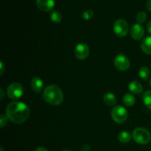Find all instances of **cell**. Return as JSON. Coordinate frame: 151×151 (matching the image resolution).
Returning <instances> with one entry per match:
<instances>
[{"instance_id": "32", "label": "cell", "mask_w": 151, "mask_h": 151, "mask_svg": "<svg viewBox=\"0 0 151 151\" xmlns=\"http://www.w3.org/2000/svg\"><path fill=\"white\" fill-rule=\"evenodd\" d=\"M150 144H151V141H150Z\"/></svg>"}, {"instance_id": "19", "label": "cell", "mask_w": 151, "mask_h": 151, "mask_svg": "<svg viewBox=\"0 0 151 151\" xmlns=\"http://www.w3.org/2000/svg\"><path fill=\"white\" fill-rule=\"evenodd\" d=\"M50 19L54 23H60L62 20V14L58 10H53L50 14Z\"/></svg>"}, {"instance_id": "27", "label": "cell", "mask_w": 151, "mask_h": 151, "mask_svg": "<svg viewBox=\"0 0 151 151\" xmlns=\"http://www.w3.org/2000/svg\"><path fill=\"white\" fill-rule=\"evenodd\" d=\"M35 151H48V150H47L46 148H44V147H38V148H37Z\"/></svg>"}, {"instance_id": "18", "label": "cell", "mask_w": 151, "mask_h": 151, "mask_svg": "<svg viewBox=\"0 0 151 151\" xmlns=\"http://www.w3.org/2000/svg\"><path fill=\"white\" fill-rule=\"evenodd\" d=\"M142 100L145 106L151 110V91H147L143 94Z\"/></svg>"}, {"instance_id": "24", "label": "cell", "mask_w": 151, "mask_h": 151, "mask_svg": "<svg viewBox=\"0 0 151 151\" xmlns=\"http://www.w3.org/2000/svg\"><path fill=\"white\" fill-rule=\"evenodd\" d=\"M146 7L147 8V10L151 11V0H147V3H146Z\"/></svg>"}, {"instance_id": "11", "label": "cell", "mask_w": 151, "mask_h": 151, "mask_svg": "<svg viewBox=\"0 0 151 151\" xmlns=\"http://www.w3.org/2000/svg\"><path fill=\"white\" fill-rule=\"evenodd\" d=\"M30 85L33 91H35V93H40L42 90L43 87H44V82L40 78L35 77L32 79Z\"/></svg>"}, {"instance_id": "25", "label": "cell", "mask_w": 151, "mask_h": 151, "mask_svg": "<svg viewBox=\"0 0 151 151\" xmlns=\"http://www.w3.org/2000/svg\"><path fill=\"white\" fill-rule=\"evenodd\" d=\"M82 151H90V147L87 145H84L82 147Z\"/></svg>"}, {"instance_id": "22", "label": "cell", "mask_w": 151, "mask_h": 151, "mask_svg": "<svg viewBox=\"0 0 151 151\" xmlns=\"http://www.w3.org/2000/svg\"><path fill=\"white\" fill-rule=\"evenodd\" d=\"M7 116H4V114L0 115V126L1 128H3L4 126H5L7 123Z\"/></svg>"}, {"instance_id": "4", "label": "cell", "mask_w": 151, "mask_h": 151, "mask_svg": "<svg viewBox=\"0 0 151 151\" xmlns=\"http://www.w3.org/2000/svg\"><path fill=\"white\" fill-rule=\"evenodd\" d=\"M112 119L116 123H122L128 119V111L122 106H116L112 109L111 112Z\"/></svg>"}, {"instance_id": "26", "label": "cell", "mask_w": 151, "mask_h": 151, "mask_svg": "<svg viewBox=\"0 0 151 151\" xmlns=\"http://www.w3.org/2000/svg\"><path fill=\"white\" fill-rule=\"evenodd\" d=\"M147 32L151 35V21L150 22H148L147 25Z\"/></svg>"}, {"instance_id": "30", "label": "cell", "mask_w": 151, "mask_h": 151, "mask_svg": "<svg viewBox=\"0 0 151 151\" xmlns=\"http://www.w3.org/2000/svg\"><path fill=\"white\" fill-rule=\"evenodd\" d=\"M150 86H151V78H150Z\"/></svg>"}, {"instance_id": "8", "label": "cell", "mask_w": 151, "mask_h": 151, "mask_svg": "<svg viewBox=\"0 0 151 151\" xmlns=\"http://www.w3.org/2000/svg\"><path fill=\"white\" fill-rule=\"evenodd\" d=\"M75 55L79 60H85L89 55V47L85 43H80L75 47Z\"/></svg>"}, {"instance_id": "21", "label": "cell", "mask_w": 151, "mask_h": 151, "mask_svg": "<svg viewBox=\"0 0 151 151\" xmlns=\"http://www.w3.org/2000/svg\"><path fill=\"white\" fill-rule=\"evenodd\" d=\"M94 16V12L91 10H86L83 13L82 18L86 21L90 20Z\"/></svg>"}, {"instance_id": "14", "label": "cell", "mask_w": 151, "mask_h": 151, "mask_svg": "<svg viewBox=\"0 0 151 151\" xmlns=\"http://www.w3.org/2000/svg\"><path fill=\"white\" fill-rule=\"evenodd\" d=\"M103 101H104V103L107 106H113L116 104V97H115V95L113 93L108 92L105 94V95L103 96Z\"/></svg>"}, {"instance_id": "2", "label": "cell", "mask_w": 151, "mask_h": 151, "mask_svg": "<svg viewBox=\"0 0 151 151\" xmlns=\"http://www.w3.org/2000/svg\"><path fill=\"white\" fill-rule=\"evenodd\" d=\"M43 97L48 104L58 106L63 103V94L59 86L56 85H50L43 91Z\"/></svg>"}, {"instance_id": "12", "label": "cell", "mask_w": 151, "mask_h": 151, "mask_svg": "<svg viewBox=\"0 0 151 151\" xmlns=\"http://www.w3.org/2000/svg\"><path fill=\"white\" fill-rule=\"evenodd\" d=\"M128 89L133 94H140L143 91V86L139 81H131L128 85Z\"/></svg>"}, {"instance_id": "9", "label": "cell", "mask_w": 151, "mask_h": 151, "mask_svg": "<svg viewBox=\"0 0 151 151\" xmlns=\"http://www.w3.org/2000/svg\"><path fill=\"white\" fill-rule=\"evenodd\" d=\"M130 33H131V37L134 40L139 41V40H141L144 37L145 29L140 24L137 23L131 27Z\"/></svg>"}, {"instance_id": "3", "label": "cell", "mask_w": 151, "mask_h": 151, "mask_svg": "<svg viewBox=\"0 0 151 151\" xmlns=\"http://www.w3.org/2000/svg\"><path fill=\"white\" fill-rule=\"evenodd\" d=\"M134 141L139 145H146L150 142V134L144 128H137L133 131Z\"/></svg>"}, {"instance_id": "7", "label": "cell", "mask_w": 151, "mask_h": 151, "mask_svg": "<svg viewBox=\"0 0 151 151\" xmlns=\"http://www.w3.org/2000/svg\"><path fill=\"white\" fill-rule=\"evenodd\" d=\"M114 66L119 71H126L128 70V68L130 67V63L129 59L128 58V57H126L125 55L122 54H119L118 55L116 56V58H114Z\"/></svg>"}, {"instance_id": "5", "label": "cell", "mask_w": 151, "mask_h": 151, "mask_svg": "<svg viewBox=\"0 0 151 151\" xmlns=\"http://www.w3.org/2000/svg\"><path fill=\"white\" fill-rule=\"evenodd\" d=\"M114 32L118 37H125L129 32V26L124 19H118L114 24Z\"/></svg>"}, {"instance_id": "29", "label": "cell", "mask_w": 151, "mask_h": 151, "mask_svg": "<svg viewBox=\"0 0 151 151\" xmlns=\"http://www.w3.org/2000/svg\"><path fill=\"white\" fill-rule=\"evenodd\" d=\"M0 150H1V151H4V150H3L2 147H1V148H0Z\"/></svg>"}, {"instance_id": "16", "label": "cell", "mask_w": 151, "mask_h": 151, "mask_svg": "<svg viewBox=\"0 0 151 151\" xmlns=\"http://www.w3.org/2000/svg\"><path fill=\"white\" fill-rule=\"evenodd\" d=\"M118 139L121 143H128L131 141V135L128 131H122L118 136Z\"/></svg>"}, {"instance_id": "10", "label": "cell", "mask_w": 151, "mask_h": 151, "mask_svg": "<svg viewBox=\"0 0 151 151\" xmlns=\"http://www.w3.org/2000/svg\"><path fill=\"white\" fill-rule=\"evenodd\" d=\"M36 4L38 8L44 12L51 11L55 7L54 0H37Z\"/></svg>"}, {"instance_id": "23", "label": "cell", "mask_w": 151, "mask_h": 151, "mask_svg": "<svg viewBox=\"0 0 151 151\" xmlns=\"http://www.w3.org/2000/svg\"><path fill=\"white\" fill-rule=\"evenodd\" d=\"M0 66H1V69H0V75H2L4 72V63H2V61L0 62Z\"/></svg>"}, {"instance_id": "1", "label": "cell", "mask_w": 151, "mask_h": 151, "mask_svg": "<svg viewBox=\"0 0 151 151\" xmlns=\"http://www.w3.org/2000/svg\"><path fill=\"white\" fill-rule=\"evenodd\" d=\"M30 114L29 107L22 102L14 101L9 103L6 108L7 119L15 124H22L27 120Z\"/></svg>"}, {"instance_id": "28", "label": "cell", "mask_w": 151, "mask_h": 151, "mask_svg": "<svg viewBox=\"0 0 151 151\" xmlns=\"http://www.w3.org/2000/svg\"><path fill=\"white\" fill-rule=\"evenodd\" d=\"M1 100H2V99L4 98V90H3L2 88H1Z\"/></svg>"}, {"instance_id": "13", "label": "cell", "mask_w": 151, "mask_h": 151, "mask_svg": "<svg viewBox=\"0 0 151 151\" xmlns=\"http://www.w3.org/2000/svg\"><path fill=\"white\" fill-rule=\"evenodd\" d=\"M141 48L145 54L151 55V36L146 37L141 43Z\"/></svg>"}, {"instance_id": "31", "label": "cell", "mask_w": 151, "mask_h": 151, "mask_svg": "<svg viewBox=\"0 0 151 151\" xmlns=\"http://www.w3.org/2000/svg\"><path fill=\"white\" fill-rule=\"evenodd\" d=\"M63 151H69V150H63Z\"/></svg>"}, {"instance_id": "17", "label": "cell", "mask_w": 151, "mask_h": 151, "mask_svg": "<svg viewBox=\"0 0 151 151\" xmlns=\"http://www.w3.org/2000/svg\"><path fill=\"white\" fill-rule=\"evenodd\" d=\"M150 75V69H148L146 66H142L139 69V78H141L143 81H147L149 78Z\"/></svg>"}, {"instance_id": "15", "label": "cell", "mask_w": 151, "mask_h": 151, "mask_svg": "<svg viewBox=\"0 0 151 151\" xmlns=\"http://www.w3.org/2000/svg\"><path fill=\"white\" fill-rule=\"evenodd\" d=\"M122 101H123L124 104L126 106H133L135 103V97L132 94L130 93H126L125 95L123 96L122 98Z\"/></svg>"}, {"instance_id": "6", "label": "cell", "mask_w": 151, "mask_h": 151, "mask_svg": "<svg viewBox=\"0 0 151 151\" xmlns=\"http://www.w3.org/2000/svg\"><path fill=\"white\" fill-rule=\"evenodd\" d=\"M24 94V88L22 84L19 83H13L7 89V94L9 98L12 100H17L20 98Z\"/></svg>"}, {"instance_id": "20", "label": "cell", "mask_w": 151, "mask_h": 151, "mask_svg": "<svg viewBox=\"0 0 151 151\" xmlns=\"http://www.w3.org/2000/svg\"><path fill=\"white\" fill-rule=\"evenodd\" d=\"M136 19H137V22L141 24L144 23L146 21V19H147V14L144 11L139 12L137 13V16H136Z\"/></svg>"}]
</instances>
